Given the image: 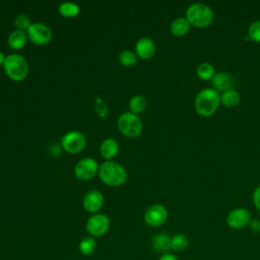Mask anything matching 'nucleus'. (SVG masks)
Segmentation results:
<instances>
[{
  "instance_id": "f257e3e1",
  "label": "nucleus",
  "mask_w": 260,
  "mask_h": 260,
  "mask_svg": "<svg viewBox=\"0 0 260 260\" xmlns=\"http://www.w3.org/2000/svg\"><path fill=\"white\" fill-rule=\"evenodd\" d=\"M220 104V95L218 91L212 88H204L200 90L195 98V110L203 117L213 115Z\"/></svg>"
},
{
  "instance_id": "f03ea898",
  "label": "nucleus",
  "mask_w": 260,
  "mask_h": 260,
  "mask_svg": "<svg viewBox=\"0 0 260 260\" xmlns=\"http://www.w3.org/2000/svg\"><path fill=\"white\" fill-rule=\"evenodd\" d=\"M99 174L103 183L113 187L122 185L127 179V173L125 169L114 161L103 162L100 167Z\"/></svg>"
},
{
  "instance_id": "7ed1b4c3",
  "label": "nucleus",
  "mask_w": 260,
  "mask_h": 260,
  "mask_svg": "<svg viewBox=\"0 0 260 260\" xmlns=\"http://www.w3.org/2000/svg\"><path fill=\"white\" fill-rule=\"evenodd\" d=\"M186 18L191 25L196 27H206L213 19L211 8L203 3H194L187 8Z\"/></svg>"
},
{
  "instance_id": "20e7f679",
  "label": "nucleus",
  "mask_w": 260,
  "mask_h": 260,
  "mask_svg": "<svg viewBox=\"0 0 260 260\" xmlns=\"http://www.w3.org/2000/svg\"><path fill=\"white\" fill-rule=\"evenodd\" d=\"M3 66L6 74L14 81H21L27 75V62L21 55H8L7 57H5Z\"/></svg>"
},
{
  "instance_id": "39448f33",
  "label": "nucleus",
  "mask_w": 260,
  "mask_h": 260,
  "mask_svg": "<svg viewBox=\"0 0 260 260\" xmlns=\"http://www.w3.org/2000/svg\"><path fill=\"white\" fill-rule=\"evenodd\" d=\"M118 128L127 137H137L142 131V123L140 118L131 113H123L118 119Z\"/></svg>"
},
{
  "instance_id": "423d86ee",
  "label": "nucleus",
  "mask_w": 260,
  "mask_h": 260,
  "mask_svg": "<svg viewBox=\"0 0 260 260\" xmlns=\"http://www.w3.org/2000/svg\"><path fill=\"white\" fill-rule=\"evenodd\" d=\"M26 35L34 44L36 45H46L52 39L51 29L44 23H31L30 26L27 28Z\"/></svg>"
},
{
  "instance_id": "0eeeda50",
  "label": "nucleus",
  "mask_w": 260,
  "mask_h": 260,
  "mask_svg": "<svg viewBox=\"0 0 260 260\" xmlns=\"http://www.w3.org/2000/svg\"><path fill=\"white\" fill-rule=\"evenodd\" d=\"M61 142H62L63 148L69 153L80 152L85 147V144H86L84 135L77 131L66 133L62 137Z\"/></svg>"
},
{
  "instance_id": "6e6552de",
  "label": "nucleus",
  "mask_w": 260,
  "mask_h": 260,
  "mask_svg": "<svg viewBox=\"0 0 260 260\" xmlns=\"http://www.w3.org/2000/svg\"><path fill=\"white\" fill-rule=\"evenodd\" d=\"M251 213L246 208H235L226 215V223L233 230H240L249 225L251 221Z\"/></svg>"
},
{
  "instance_id": "1a4fd4ad",
  "label": "nucleus",
  "mask_w": 260,
  "mask_h": 260,
  "mask_svg": "<svg viewBox=\"0 0 260 260\" xmlns=\"http://www.w3.org/2000/svg\"><path fill=\"white\" fill-rule=\"evenodd\" d=\"M168 218V211L161 204H154L144 213V221L147 225L155 228L164 224Z\"/></svg>"
},
{
  "instance_id": "9d476101",
  "label": "nucleus",
  "mask_w": 260,
  "mask_h": 260,
  "mask_svg": "<svg viewBox=\"0 0 260 260\" xmlns=\"http://www.w3.org/2000/svg\"><path fill=\"white\" fill-rule=\"evenodd\" d=\"M110 226V220L105 214H94L86 222L87 232L93 237L105 235Z\"/></svg>"
},
{
  "instance_id": "9b49d317",
  "label": "nucleus",
  "mask_w": 260,
  "mask_h": 260,
  "mask_svg": "<svg viewBox=\"0 0 260 260\" xmlns=\"http://www.w3.org/2000/svg\"><path fill=\"white\" fill-rule=\"evenodd\" d=\"M98 169V164L94 159L83 158L75 165L74 174L78 179L85 181L91 179L96 174Z\"/></svg>"
},
{
  "instance_id": "f8f14e48",
  "label": "nucleus",
  "mask_w": 260,
  "mask_h": 260,
  "mask_svg": "<svg viewBox=\"0 0 260 260\" xmlns=\"http://www.w3.org/2000/svg\"><path fill=\"white\" fill-rule=\"evenodd\" d=\"M104 203V197L101 192L96 190L88 191L83 197V207L88 212H96L99 211Z\"/></svg>"
},
{
  "instance_id": "ddd939ff",
  "label": "nucleus",
  "mask_w": 260,
  "mask_h": 260,
  "mask_svg": "<svg viewBox=\"0 0 260 260\" xmlns=\"http://www.w3.org/2000/svg\"><path fill=\"white\" fill-rule=\"evenodd\" d=\"M234 78L228 72H219L216 73L213 78L211 79V84L213 89L216 91H226L229 89H233L234 86Z\"/></svg>"
},
{
  "instance_id": "4468645a",
  "label": "nucleus",
  "mask_w": 260,
  "mask_h": 260,
  "mask_svg": "<svg viewBox=\"0 0 260 260\" xmlns=\"http://www.w3.org/2000/svg\"><path fill=\"white\" fill-rule=\"evenodd\" d=\"M154 50H155L154 43L149 38H142L138 40L135 45L136 56L143 60H146L152 57V55L154 54Z\"/></svg>"
},
{
  "instance_id": "2eb2a0df",
  "label": "nucleus",
  "mask_w": 260,
  "mask_h": 260,
  "mask_svg": "<svg viewBox=\"0 0 260 260\" xmlns=\"http://www.w3.org/2000/svg\"><path fill=\"white\" fill-rule=\"evenodd\" d=\"M151 246L155 252L166 254L171 249V238L167 234H157L152 239Z\"/></svg>"
},
{
  "instance_id": "dca6fc26",
  "label": "nucleus",
  "mask_w": 260,
  "mask_h": 260,
  "mask_svg": "<svg viewBox=\"0 0 260 260\" xmlns=\"http://www.w3.org/2000/svg\"><path fill=\"white\" fill-rule=\"evenodd\" d=\"M26 39H27V35L24 30L16 29L9 35L8 45L13 50H19L25 45Z\"/></svg>"
},
{
  "instance_id": "f3484780",
  "label": "nucleus",
  "mask_w": 260,
  "mask_h": 260,
  "mask_svg": "<svg viewBox=\"0 0 260 260\" xmlns=\"http://www.w3.org/2000/svg\"><path fill=\"white\" fill-rule=\"evenodd\" d=\"M119 150L118 142L112 138H108L103 141L101 145V154L105 159L113 158Z\"/></svg>"
},
{
  "instance_id": "a211bd4d",
  "label": "nucleus",
  "mask_w": 260,
  "mask_h": 260,
  "mask_svg": "<svg viewBox=\"0 0 260 260\" xmlns=\"http://www.w3.org/2000/svg\"><path fill=\"white\" fill-rule=\"evenodd\" d=\"M190 25L186 17H178L171 23V32L176 37H182L189 31Z\"/></svg>"
},
{
  "instance_id": "6ab92c4d",
  "label": "nucleus",
  "mask_w": 260,
  "mask_h": 260,
  "mask_svg": "<svg viewBox=\"0 0 260 260\" xmlns=\"http://www.w3.org/2000/svg\"><path fill=\"white\" fill-rule=\"evenodd\" d=\"M241 96L239 92L235 89H229L226 91H223L220 95V103L228 108L236 107L240 103Z\"/></svg>"
},
{
  "instance_id": "aec40b11",
  "label": "nucleus",
  "mask_w": 260,
  "mask_h": 260,
  "mask_svg": "<svg viewBox=\"0 0 260 260\" xmlns=\"http://www.w3.org/2000/svg\"><path fill=\"white\" fill-rule=\"evenodd\" d=\"M189 246V239L185 234H176L171 238V249L177 252L185 251Z\"/></svg>"
},
{
  "instance_id": "412c9836",
  "label": "nucleus",
  "mask_w": 260,
  "mask_h": 260,
  "mask_svg": "<svg viewBox=\"0 0 260 260\" xmlns=\"http://www.w3.org/2000/svg\"><path fill=\"white\" fill-rule=\"evenodd\" d=\"M196 72H197L198 77L202 80L212 79L213 76L215 75L214 67L210 63H207V62L199 64L196 69Z\"/></svg>"
},
{
  "instance_id": "4be33fe9",
  "label": "nucleus",
  "mask_w": 260,
  "mask_h": 260,
  "mask_svg": "<svg viewBox=\"0 0 260 260\" xmlns=\"http://www.w3.org/2000/svg\"><path fill=\"white\" fill-rule=\"evenodd\" d=\"M95 248H96V243L93 240V238H90V237L82 239L79 243V251L84 256L91 255L94 252Z\"/></svg>"
},
{
  "instance_id": "5701e85b",
  "label": "nucleus",
  "mask_w": 260,
  "mask_h": 260,
  "mask_svg": "<svg viewBox=\"0 0 260 260\" xmlns=\"http://www.w3.org/2000/svg\"><path fill=\"white\" fill-rule=\"evenodd\" d=\"M131 113L133 114H139L141 112L144 111V109L146 108V101L142 95H134L129 104Z\"/></svg>"
},
{
  "instance_id": "b1692460",
  "label": "nucleus",
  "mask_w": 260,
  "mask_h": 260,
  "mask_svg": "<svg viewBox=\"0 0 260 260\" xmlns=\"http://www.w3.org/2000/svg\"><path fill=\"white\" fill-rule=\"evenodd\" d=\"M59 12L65 17H73L78 14L79 7L74 3L66 2L59 6Z\"/></svg>"
},
{
  "instance_id": "393cba45",
  "label": "nucleus",
  "mask_w": 260,
  "mask_h": 260,
  "mask_svg": "<svg viewBox=\"0 0 260 260\" xmlns=\"http://www.w3.org/2000/svg\"><path fill=\"white\" fill-rule=\"evenodd\" d=\"M119 61L124 66H129L130 67V66H133V65L136 64L137 56L132 51L125 50V51L121 52V54L119 55Z\"/></svg>"
},
{
  "instance_id": "a878e982",
  "label": "nucleus",
  "mask_w": 260,
  "mask_h": 260,
  "mask_svg": "<svg viewBox=\"0 0 260 260\" xmlns=\"http://www.w3.org/2000/svg\"><path fill=\"white\" fill-rule=\"evenodd\" d=\"M248 36L250 37V40L260 43V20H256L250 24Z\"/></svg>"
},
{
  "instance_id": "bb28decb",
  "label": "nucleus",
  "mask_w": 260,
  "mask_h": 260,
  "mask_svg": "<svg viewBox=\"0 0 260 260\" xmlns=\"http://www.w3.org/2000/svg\"><path fill=\"white\" fill-rule=\"evenodd\" d=\"M14 23H15L17 29H21V30H24V29L27 30V28H28V27L30 26V24H31L29 18H28L25 14H19V15H17V16L15 17V19H14Z\"/></svg>"
},
{
  "instance_id": "cd10ccee",
  "label": "nucleus",
  "mask_w": 260,
  "mask_h": 260,
  "mask_svg": "<svg viewBox=\"0 0 260 260\" xmlns=\"http://www.w3.org/2000/svg\"><path fill=\"white\" fill-rule=\"evenodd\" d=\"M253 202L255 207L260 211V186L257 187L253 193Z\"/></svg>"
},
{
  "instance_id": "c85d7f7f",
  "label": "nucleus",
  "mask_w": 260,
  "mask_h": 260,
  "mask_svg": "<svg viewBox=\"0 0 260 260\" xmlns=\"http://www.w3.org/2000/svg\"><path fill=\"white\" fill-rule=\"evenodd\" d=\"M250 230L254 233H260V220L259 219H251L249 223Z\"/></svg>"
},
{
  "instance_id": "c756f323",
  "label": "nucleus",
  "mask_w": 260,
  "mask_h": 260,
  "mask_svg": "<svg viewBox=\"0 0 260 260\" xmlns=\"http://www.w3.org/2000/svg\"><path fill=\"white\" fill-rule=\"evenodd\" d=\"M158 260H179L175 255L171 254V253H166V254H162Z\"/></svg>"
},
{
  "instance_id": "7c9ffc66",
  "label": "nucleus",
  "mask_w": 260,
  "mask_h": 260,
  "mask_svg": "<svg viewBox=\"0 0 260 260\" xmlns=\"http://www.w3.org/2000/svg\"><path fill=\"white\" fill-rule=\"evenodd\" d=\"M4 61H5V57H4L3 53L0 51V66L4 64Z\"/></svg>"
}]
</instances>
